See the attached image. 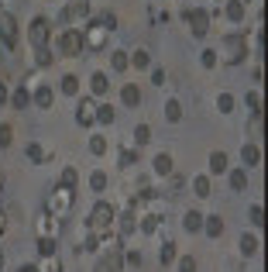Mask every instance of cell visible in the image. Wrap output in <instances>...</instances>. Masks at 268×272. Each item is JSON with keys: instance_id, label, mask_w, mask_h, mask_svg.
Segmentation results:
<instances>
[{"instance_id": "cell-8", "label": "cell", "mask_w": 268, "mask_h": 272, "mask_svg": "<svg viewBox=\"0 0 268 272\" xmlns=\"http://www.w3.org/2000/svg\"><path fill=\"white\" fill-rule=\"evenodd\" d=\"M93 111H96V107L90 103V100H79V114H76V121L83 124V128H90V124L96 121V114H93Z\"/></svg>"}, {"instance_id": "cell-27", "label": "cell", "mask_w": 268, "mask_h": 272, "mask_svg": "<svg viewBox=\"0 0 268 272\" xmlns=\"http://www.w3.org/2000/svg\"><path fill=\"white\" fill-rule=\"evenodd\" d=\"M48 207H52V210H65V207H69V190H58V196H52Z\"/></svg>"}, {"instance_id": "cell-5", "label": "cell", "mask_w": 268, "mask_h": 272, "mask_svg": "<svg viewBox=\"0 0 268 272\" xmlns=\"http://www.w3.org/2000/svg\"><path fill=\"white\" fill-rule=\"evenodd\" d=\"M186 21H189V31L196 38H203V35L210 31V14L199 11V7H196V11H186Z\"/></svg>"}, {"instance_id": "cell-29", "label": "cell", "mask_w": 268, "mask_h": 272, "mask_svg": "<svg viewBox=\"0 0 268 272\" xmlns=\"http://www.w3.org/2000/svg\"><path fill=\"white\" fill-rule=\"evenodd\" d=\"M165 117H169V121H179V117H182V107H179V100H169V103H165Z\"/></svg>"}, {"instance_id": "cell-25", "label": "cell", "mask_w": 268, "mask_h": 272, "mask_svg": "<svg viewBox=\"0 0 268 272\" xmlns=\"http://www.w3.org/2000/svg\"><path fill=\"white\" fill-rule=\"evenodd\" d=\"M134 141H138V145H148V141H152V128H148V124H138V128H134Z\"/></svg>"}, {"instance_id": "cell-13", "label": "cell", "mask_w": 268, "mask_h": 272, "mask_svg": "<svg viewBox=\"0 0 268 272\" xmlns=\"http://www.w3.org/2000/svg\"><path fill=\"white\" fill-rule=\"evenodd\" d=\"M35 107H41V111L52 107V86H38L35 90Z\"/></svg>"}, {"instance_id": "cell-46", "label": "cell", "mask_w": 268, "mask_h": 272, "mask_svg": "<svg viewBox=\"0 0 268 272\" xmlns=\"http://www.w3.org/2000/svg\"><path fill=\"white\" fill-rule=\"evenodd\" d=\"M152 83L155 86H162V83H165V73H162V69H152Z\"/></svg>"}, {"instance_id": "cell-34", "label": "cell", "mask_w": 268, "mask_h": 272, "mask_svg": "<svg viewBox=\"0 0 268 272\" xmlns=\"http://www.w3.org/2000/svg\"><path fill=\"white\" fill-rule=\"evenodd\" d=\"M261 217H265V210H261V203H254V207H251V224H254V228H261V224H265Z\"/></svg>"}, {"instance_id": "cell-22", "label": "cell", "mask_w": 268, "mask_h": 272, "mask_svg": "<svg viewBox=\"0 0 268 272\" xmlns=\"http://www.w3.org/2000/svg\"><path fill=\"white\" fill-rule=\"evenodd\" d=\"M155 173H158V176L172 173V155H158V158H155Z\"/></svg>"}, {"instance_id": "cell-32", "label": "cell", "mask_w": 268, "mask_h": 272, "mask_svg": "<svg viewBox=\"0 0 268 272\" xmlns=\"http://www.w3.org/2000/svg\"><path fill=\"white\" fill-rule=\"evenodd\" d=\"M110 62H114L117 73H124V69H127V56H124V52H114V56H110Z\"/></svg>"}, {"instance_id": "cell-9", "label": "cell", "mask_w": 268, "mask_h": 272, "mask_svg": "<svg viewBox=\"0 0 268 272\" xmlns=\"http://www.w3.org/2000/svg\"><path fill=\"white\" fill-rule=\"evenodd\" d=\"M86 14H90V4H86V0H76V4H69V11L62 14V24L73 21V18H86Z\"/></svg>"}, {"instance_id": "cell-16", "label": "cell", "mask_w": 268, "mask_h": 272, "mask_svg": "<svg viewBox=\"0 0 268 272\" xmlns=\"http://www.w3.org/2000/svg\"><path fill=\"white\" fill-rule=\"evenodd\" d=\"M241 158H244V166H258V162H261L258 145H244V148H241Z\"/></svg>"}, {"instance_id": "cell-28", "label": "cell", "mask_w": 268, "mask_h": 272, "mask_svg": "<svg viewBox=\"0 0 268 272\" xmlns=\"http://www.w3.org/2000/svg\"><path fill=\"white\" fill-rule=\"evenodd\" d=\"M241 252H244V255H258V238L244 234V238H241Z\"/></svg>"}, {"instance_id": "cell-15", "label": "cell", "mask_w": 268, "mask_h": 272, "mask_svg": "<svg viewBox=\"0 0 268 272\" xmlns=\"http://www.w3.org/2000/svg\"><path fill=\"white\" fill-rule=\"evenodd\" d=\"M127 66H134V69H148V66H152V56H148L145 48H138V52L127 59Z\"/></svg>"}, {"instance_id": "cell-12", "label": "cell", "mask_w": 268, "mask_h": 272, "mask_svg": "<svg viewBox=\"0 0 268 272\" xmlns=\"http://www.w3.org/2000/svg\"><path fill=\"white\" fill-rule=\"evenodd\" d=\"M90 90H93L96 97H103V93L110 90V83H107V76H103V73H93V76H90Z\"/></svg>"}, {"instance_id": "cell-43", "label": "cell", "mask_w": 268, "mask_h": 272, "mask_svg": "<svg viewBox=\"0 0 268 272\" xmlns=\"http://www.w3.org/2000/svg\"><path fill=\"white\" fill-rule=\"evenodd\" d=\"M28 158L31 162H45V152H41L38 145H28Z\"/></svg>"}, {"instance_id": "cell-10", "label": "cell", "mask_w": 268, "mask_h": 272, "mask_svg": "<svg viewBox=\"0 0 268 272\" xmlns=\"http://www.w3.org/2000/svg\"><path fill=\"white\" fill-rule=\"evenodd\" d=\"M203 231L210 238H220L224 234V217H203Z\"/></svg>"}, {"instance_id": "cell-40", "label": "cell", "mask_w": 268, "mask_h": 272, "mask_svg": "<svg viewBox=\"0 0 268 272\" xmlns=\"http://www.w3.org/2000/svg\"><path fill=\"white\" fill-rule=\"evenodd\" d=\"M11 138H14V131H11L7 124H0V148H7V145H11Z\"/></svg>"}, {"instance_id": "cell-11", "label": "cell", "mask_w": 268, "mask_h": 272, "mask_svg": "<svg viewBox=\"0 0 268 272\" xmlns=\"http://www.w3.org/2000/svg\"><path fill=\"white\" fill-rule=\"evenodd\" d=\"M120 100H124L127 107H138V103H141V90H138L134 83H127V86L120 90Z\"/></svg>"}, {"instance_id": "cell-6", "label": "cell", "mask_w": 268, "mask_h": 272, "mask_svg": "<svg viewBox=\"0 0 268 272\" xmlns=\"http://www.w3.org/2000/svg\"><path fill=\"white\" fill-rule=\"evenodd\" d=\"M48 35H52L48 18H35L31 21V45H35V48H45V45H48Z\"/></svg>"}, {"instance_id": "cell-20", "label": "cell", "mask_w": 268, "mask_h": 272, "mask_svg": "<svg viewBox=\"0 0 268 272\" xmlns=\"http://www.w3.org/2000/svg\"><path fill=\"white\" fill-rule=\"evenodd\" d=\"M38 252L45 255V258H52V255H55V238H48V234H41V238H38Z\"/></svg>"}, {"instance_id": "cell-21", "label": "cell", "mask_w": 268, "mask_h": 272, "mask_svg": "<svg viewBox=\"0 0 268 272\" xmlns=\"http://www.w3.org/2000/svg\"><path fill=\"white\" fill-rule=\"evenodd\" d=\"M192 190H196V196H210V176H196Z\"/></svg>"}, {"instance_id": "cell-50", "label": "cell", "mask_w": 268, "mask_h": 272, "mask_svg": "<svg viewBox=\"0 0 268 272\" xmlns=\"http://www.w3.org/2000/svg\"><path fill=\"white\" fill-rule=\"evenodd\" d=\"M21 272H38V269H35V265H24V269H21Z\"/></svg>"}, {"instance_id": "cell-31", "label": "cell", "mask_w": 268, "mask_h": 272, "mask_svg": "<svg viewBox=\"0 0 268 272\" xmlns=\"http://www.w3.org/2000/svg\"><path fill=\"white\" fill-rule=\"evenodd\" d=\"M35 62H38V66H52V52H48V45H45V48H35Z\"/></svg>"}, {"instance_id": "cell-48", "label": "cell", "mask_w": 268, "mask_h": 272, "mask_svg": "<svg viewBox=\"0 0 268 272\" xmlns=\"http://www.w3.org/2000/svg\"><path fill=\"white\" fill-rule=\"evenodd\" d=\"M120 162H124V166H134V162H138V152H124Z\"/></svg>"}, {"instance_id": "cell-47", "label": "cell", "mask_w": 268, "mask_h": 272, "mask_svg": "<svg viewBox=\"0 0 268 272\" xmlns=\"http://www.w3.org/2000/svg\"><path fill=\"white\" fill-rule=\"evenodd\" d=\"M127 265L138 269V265H141V252H127Z\"/></svg>"}, {"instance_id": "cell-19", "label": "cell", "mask_w": 268, "mask_h": 272, "mask_svg": "<svg viewBox=\"0 0 268 272\" xmlns=\"http://www.w3.org/2000/svg\"><path fill=\"white\" fill-rule=\"evenodd\" d=\"M227 18L234 21V24L244 21V4H241V0H230V4H227Z\"/></svg>"}, {"instance_id": "cell-45", "label": "cell", "mask_w": 268, "mask_h": 272, "mask_svg": "<svg viewBox=\"0 0 268 272\" xmlns=\"http://www.w3.org/2000/svg\"><path fill=\"white\" fill-rule=\"evenodd\" d=\"M96 245H100V238H96V234H90V238H86V241H83V248H86V252H93Z\"/></svg>"}, {"instance_id": "cell-37", "label": "cell", "mask_w": 268, "mask_h": 272, "mask_svg": "<svg viewBox=\"0 0 268 272\" xmlns=\"http://www.w3.org/2000/svg\"><path fill=\"white\" fill-rule=\"evenodd\" d=\"M217 107H220V111L227 114L230 107H234V97H230V93H220V97H217Z\"/></svg>"}, {"instance_id": "cell-23", "label": "cell", "mask_w": 268, "mask_h": 272, "mask_svg": "<svg viewBox=\"0 0 268 272\" xmlns=\"http://www.w3.org/2000/svg\"><path fill=\"white\" fill-rule=\"evenodd\" d=\"M62 93H65V97H76L79 93V79L76 76H62Z\"/></svg>"}, {"instance_id": "cell-41", "label": "cell", "mask_w": 268, "mask_h": 272, "mask_svg": "<svg viewBox=\"0 0 268 272\" xmlns=\"http://www.w3.org/2000/svg\"><path fill=\"white\" fill-rule=\"evenodd\" d=\"M90 152H93V155H103V152H107V141H103V138H93V141H90Z\"/></svg>"}, {"instance_id": "cell-2", "label": "cell", "mask_w": 268, "mask_h": 272, "mask_svg": "<svg viewBox=\"0 0 268 272\" xmlns=\"http://www.w3.org/2000/svg\"><path fill=\"white\" fill-rule=\"evenodd\" d=\"M244 56H248L244 35H227V38H224V59H227L230 66H237V62H241Z\"/></svg>"}, {"instance_id": "cell-7", "label": "cell", "mask_w": 268, "mask_h": 272, "mask_svg": "<svg viewBox=\"0 0 268 272\" xmlns=\"http://www.w3.org/2000/svg\"><path fill=\"white\" fill-rule=\"evenodd\" d=\"M120 265H124L120 252H114V248H110V252H107L103 258H100V262H96V269H93V272H120Z\"/></svg>"}, {"instance_id": "cell-51", "label": "cell", "mask_w": 268, "mask_h": 272, "mask_svg": "<svg viewBox=\"0 0 268 272\" xmlns=\"http://www.w3.org/2000/svg\"><path fill=\"white\" fill-rule=\"evenodd\" d=\"M0 269H4V252H0Z\"/></svg>"}, {"instance_id": "cell-52", "label": "cell", "mask_w": 268, "mask_h": 272, "mask_svg": "<svg viewBox=\"0 0 268 272\" xmlns=\"http://www.w3.org/2000/svg\"><path fill=\"white\" fill-rule=\"evenodd\" d=\"M0 234H4V217H0Z\"/></svg>"}, {"instance_id": "cell-35", "label": "cell", "mask_w": 268, "mask_h": 272, "mask_svg": "<svg viewBox=\"0 0 268 272\" xmlns=\"http://www.w3.org/2000/svg\"><path fill=\"white\" fill-rule=\"evenodd\" d=\"M172 258H175V245H172V241H165V245H162V262L169 265Z\"/></svg>"}, {"instance_id": "cell-18", "label": "cell", "mask_w": 268, "mask_h": 272, "mask_svg": "<svg viewBox=\"0 0 268 272\" xmlns=\"http://www.w3.org/2000/svg\"><path fill=\"white\" fill-rule=\"evenodd\" d=\"M230 186H234L237 193L248 190V173H244V169H234V173H230Z\"/></svg>"}, {"instance_id": "cell-24", "label": "cell", "mask_w": 268, "mask_h": 272, "mask_svg": "<svg viewBox=\"0 0 268 272\" xmlns=\"http://www.w3.org/2000/svg\"><path fill=\"white\" fill-rule=\"evenodd\" d=\"M11 103H14V107H18V111H24V107H28V103H31V93H28V90H24V86H21L18 93H14V97H11Z\"/></svg>"}, {"instance_id": "cell-44", "label": "cell", "mask_w": 268, "mask_h": 272, "mask_svg": "<svg viewBox=\"0 0 268 272\" xmlns=\"http://www.w3.org/2000/svg\"><path fill=\"white\" fill-rule=\"evenodd\" d=\"M179 272H196V258H192V255H186V258L179 262Z\"/></svg>"}, {"instance_id": "cell-49", "label": "cell", "mask_w": 268, "mask_h": 272, "mask_svg": "<svg viewBox=\"0 0 268 272\" xmlns=\"http://www.w3.org/2000/svg\"><path fill=\"white\" fill-rule=\"evenodd\" d=\"M4 100H7V90H4V86H0V103H4Z\"/></svg>"}, {"instance_id": "cell-42", "label": "cell", "mask_w": 268, "mask_h": 272, "mask_svg": "<svg viewBox=\"0 0 268 272\" xmlns=\"http://www.w3.org/2000/svg\"><path fill=\"white\" fill-rule=\"evenodd\" d=\"M155 228H158V217H155V214H152V217H145V221H141V231H145V234H152Z\"/></svg>"}, {"instance_id": "cell-38", "label": "cell", "mask_w": 268, "mask_h": 272, "mask_svg": "<svg viewBox=\"0 0 268 272\" xmlns=\"http://www.w3.org/2000/svg\"><path fill=\"white\" fill-rule=\"evenodd\" d=\"M199 62H203L207 69H213V66H217V52H213V48H207V52L199 56Z\"/></svg>"}, {"instance_id": "cell-3", "label": "cell", "mask_w": 268, "mask_h": 272, "mask_svg": "<svg viewBox=\"0 0 268 272\" xmlns=\"http://www.w3.org/2000/svg\"><path fill=\"white\" fill-rule=\"evenodd\" d=\"M58 52H62V56H79V52H83V31H79V28L62 31V38H58Z\"/></svg>"}, {"instance_id": "cell-4", "label": "cell", "mask_w": 268, "mask_h": 272, "mask_svg": "<svg viewBox=\"0 0 268 272\" xmlns=\"http://www.w3.org/2000/svg\"><path fill=\"white\" fill-rule=\"evenodd\" d=\"M110 224H114V207L100 200L93 207V214H90V228H93V231H103V228H110Z\"/></svg>"}, {"instance_id": "cell-26", "label": "cell", "mask_w": 268, "mask_h": 272, "mask_svg": "<svg viewBox=\"0 0 268 272\" xmlns=\"http://www.w3.org/2000/svg\"><path fill=\"white\" fill-rule=\"evenodd\" d=\"M76 169H73V166H65V169H62V190H73V186H76Z\"/></svg>"}, {"instance_id": "cell-1", "label": "cell", "mask_w": 268, "mask_h": 272, "mask_svg": "<svg viewBox=\"0 0 268 272\" xmlns=\"http://www.w3.org/2000/svg\"><path fill=\"white\" fill-rule=\"evenodd\" d=\"M0 45L7 52L18 48V21H14V14H0Z\"/></svg>"}, {"instance_id": "cell-39", "label": "cell", "mask_w": 268, "mask_h": 272, "mask_svg": "<svg viewBox=\"0 0 268 272\" xmlns=\"http://www.w3.org/2000/svg\"><path fill=\"white\" fill-rule=\"evenodd\" d=\"M134 231V214H124L120 217V234H131Z\"/></svg>"}, {"instance_id": "cell-36", "label": "cell", "mask_w": 268, "mask_h": 272, "mask_svg": "<svg viewBox=\"0 0 268 272\" xmlns=\"http://www.w3.org/2000/svg\"><path fill=\"white\" fill-rule=\"evenodd\" d=\"M90 186H93V190H103V186H107V173H93L90 176Z\"/></svg>"}, {"instance_id": "cell-33", "label": "cell", "mask_w": 268, "mask_h": 272, "mask_svg": "<svg viewBox=\"0 0 268 272\" xmlns=\"http://www.w3.org/2000/svg\"><path fill=\"white\" fill-rule=\"evenodd\" d=\"M248 107H251L254 117H261V97H258V93H248Z\"/></svg>"}, {"instance_id": "cell-17", "label": "cell", "mask_w": 268, "mask_h": 272, "mask_svg": "<svg viewBox=\"0 0 268 272\" xmlns=\"http://www.w3.org/2000/svg\"><path fill=\"white\" fill-rule=\"evenodd\" d=\"M210 173L213 176L227 173V155H224V152H213V155H210Z\"/></svg>"}, {"instance_id": "cell-30", "label": "cell", "mask_w": 268, "mask_h": 272, "mask_svg": "<svg viewBox=\"0 0 268 272\" xmlns=\"http://www.w3.org/2000/svg\"><path fill=\"white\" fill-rule=\"evenodd\" d=\"M96 121L100 124H114V107H96Z\"/></svg>"}, {"instance_id": "cell-14", "label": "cell", "mask_w": 268, "mask_h": 272, "mask_svg": "<svg viewBox=\"0 0 268 272\" xmlns=\"http://www.w3.org/2000/svg\"><path fill=\"white\" fill-rule=\"evenodd\" d=\"M182 228H186V231H199V228H203V214H199V210H189V214L182 217Z\"/></svg>"}]
</instances>
